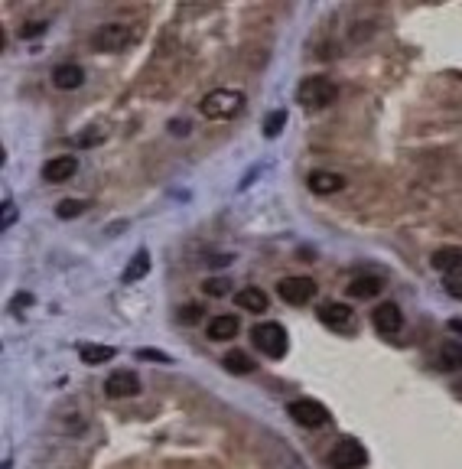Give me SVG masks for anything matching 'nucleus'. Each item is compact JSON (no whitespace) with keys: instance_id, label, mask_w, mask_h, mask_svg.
Returning <instances> with one entry per match:
<instances>
[{"instance_id":"nucleus-1","label":"nucleus","mask_w":462,"mask_h":469,"mask_svg":"<svg viewBox=\"0 0 462 469\" xmlns=\"http://www.w3.org/2000/svg\"><path fill=\"white\" fill-rule=\"evenodd\" d=\"M199 108L208 121H228V117H235L245 108V95L238 88H215V92H208L202 98Z\"/></svg>"},{"instance_id":"nucleus-2","label":"nucleus","mask_w":462,"mask_h":469,"mask_svg":"<svg viewBox=\"0 0 462 469\" xmlns=\"http://www.w3.org/2000/svg\"><path fill=\"white\" fill-rule=\"evenodd\" d=\"M296 98H300V105L319 111V108H329L332 101L339 98V88H335V82H332V78L309 75V78H303V85L296 88Z\"/></svg>"},{"instance_id":"nucleus-3","label":"nucleus","mask_w":462,"mask_h":469,"mask_svg":"<svg viewBox=\"0 0 462 469\" xmlns=\"http://www.w3.org/2000/svg\"><path fill=\"white\" fill-rule=\"evenodd\" d=\"M134 43V26L131 23H104L95 30L92 36V46L98 53H121L124 46Z\"/></svg>"},{"instance_id":"nucleus-4","label":"nucleus","mask_w":462,"mask_h":469,"mask_svg":"<svg viewBox=\"0 0 462 469\" xmlns=\"http://www.w3.org/2000/svg\"><path fill=\"white\" fill-rule=\"evenodd\" d=\"M251 339L267 359H280L286 352V330L280 323H257L251 330Z\"/></svg>"},{"instance_id":"nucleus-5","label":"nucleus","mask_w":462,"mask_h":469,"mask_svg":"<svg viewBox=\"0 0 462 469\" xmlns=\"http://www.w3.org/2000/svg\"><path fill=\"white\" fill-rule=\"evenodd\" d=\"M329 463H332V469H362L365 463H368V453H365L362 443H355V440H342V443L332 446Z\"/></svg>"},{"instance_id":"nucleus-6","label":"nucleus","mask_w":462,"mask_h":469,"mask_svg":"<svg viewBox=\"0 0 462 469\" xmlns=\"http://www.w3.org/2000/svg\"><path fill=\"white\" fill-rule=\"evenodd\" d=\"M286 414L293 417V421L300 423V427H323L326 421H329V411L319 404V401L313 398H303V401H290V408H286Z\"/></svg>"},{"instance_id":"nucleus-7","label":"nucleus","mask_w":462,"mask_h":469,"mask_svg":"<svg viewBox=\"0 0 462 469\" xmlns=\"http://www.w3.org/2000/svg\"><path fill=\"white\" fill-rule=\"evenodd\" d=\"M277 293L293 307H303V303L316 297V280H309V277H284L277 284Z\"/></svg>"},{"instance_id":"nucleus-8","label":"nucleus","mask_w":462,"mask_h":469,"mask_svg":"<svg viewBox=\"0 0 462 469\" xmlns=\"http://www.w3.org/2000/svg\"><path fill=\"white\" fill-rule=\"evenodd\" d=\"M375 330L377 332H385V336H397L401 332V326H404V313H401V307L397 303H381V307L375 310Z\"/></svg>"},{"instance_id":"nucleus-9","label":"nucleus","mask_w":462,"mask_h":469,"mask_svg":"<svg viewBox=\"0 0 462 469\" xmlns=\"http://www.w3.org/2000/svg\"><path fill=\"white\" fill-rule=\"evenodd\" d=\"M104 391H108V398H134V394H140V378L134 371H114L104 381Z\"/></svg>"},{"instance_id":"nucleus-10","label":"nucleus","mask_w":462,"mask_h":469,"mask_svg":"<svg viewBox=\"0 0 462 469\" xmlns=\"http://www.w3.org/2000/svg\"><path fill=\"white\" fill-rule=\"evenodd\" d=\"M319 320H323L329 330H339V332H348L355 326V316L345 303H326V307L319 310Z\"/></svg>"},{"instance_id":"nucleus-11","label":"nucleus","mask_w":462,"mask_h":469,"mask_svg":"<svg viewBox=\"0 0 462 469\" xmlns=\"http://www.w3.org/2000/svg\"><path fill=\"white\" fill-rule=\"evenodd\" d=\"M78 160L75 157H53V160L43 163V179L46 183H65L69 176H75Z\"/></svg>"},{"instance_id":"nucleus-12","label":"nucleus","mask_w":462,"mask_h":469,"mask_svg":"<svg viewBox=\"0 0 462 469\" xmlns=\"http://www.w3.org/2000/svg\"><path fill=\"white\" fill-rule=\"evenodd\" d=\"M82 82H85V72L78 69V65H72V62H62V65L53 69V85L62 88V92H72V88H78Z\"/></svg>"},{"instance_id":"nucleus-13","label":"nucleus","mask_w":462,"mask_h":469,"mask_svg":"<svg viewBox=\"0 0 462 469\" xmlns=\"http://www.w3.org/2000/svg\"><path fill=\"white\" fill-rule=\"evenodd\" d=\"M345 179L339 173H329V169H316V173H309V189L316 196H329V193H339Z\"/></svg>"},{"instance_id":"nucleus-14","label":"nucleus","mask_w":462,"mask_h":469,"mask_svg":"<svg viewBox=\"0 0 462 469\" xmlns=\"http://www.w3.org/2000/svg\"><path fill=\"white\" fill-rule=\"evenodd\" d=\"M377 293H381V277L375 274H362L348 284V297H355V300H371Z\"/></svg>"},{"instance_id":"nucleus-15","label":"nucleus","mask_w":462,"mask_h":469,"mask_svg":"<svg viewBox=\"0 0 462 469\" xmlns=\"http://www.w3.org/2000/svg\"><path fill=\"white\" fill-rule=\"evenodd\" d=\"M235 303L241 310H247V313H264L267 310V293L257 290V287H245V290L235 293Z\"/></svg>"},{"instance_id":"nucleus-16","label":"nucleus","mask_w":462,"mask_h":469,"mask_svg":"<svg viewBox=\"0 0 462 469\" xmlns=\"http://www.w3.org/2000/svg\"><path fill=\"white\" fill-rule=\"evenodd\" d=\"M430 264L436 270H443V274H446V270H459L462 268V248H436V251H433V258H430Z\"/></svg>"},{"instance_id":"nucleus-17","label":"nucleus","mask_w":462,"mask_h":469,"mask_svg":"<svg viewBox=\"0 0 462 469\" xmlns=\"http://www.w3.org/2000/svg\"><path fill=\"white\" fill-rule=\"evenodd\" d=\"M208 339H215V342H222V339H231L235 332H238V316H231V313H222L215 316L212 323H208Z\"/></svg>"},{"instance_id":"nucleus-18","label":"nucleus","mask_w":462,"mask_h":469,"mask_svg":"<svg viewBox=\"0 0 462 469\" xmlns=\"http://www.w3.org/2000/svg\"><path fill=\"white\" fill-rule=\"evenodd\" d=\"M222 365L231 371V375H251V371H254V359L247 352H241V349H231V352L222 359Z\"/></svg>"},{"instance_id":"nucleus-19","label":"nucleus","mask_w":462,"mask_h":469,"mask_svg":"<svg viewBox=\"0 0 462 469\" xmlns=\"http://www.w3.org/2000/svg\"><path fill=\"white\" fill-rule=\"evenodd\" d=\"M78 355H82L85 365H104V362H111L117 352L111 346H82L78 349Z\"/></svg>"},{"instance_id":"nucleus-20","label":"nucleus","mask_w":462,"mask_h":469,"mask_svg":"<svg viewBox=\"0 0 462 469\" xmlns=\"http://www.w3.org/2000/svg\"><path fill=\"white\" fill-rule=\"evenodd\" d=\"M439 369H462V342H446L439 349Z\"/></svg>"},{"instance_id":"nucleus-21","label":"nucleus","mask_w":462,"mask_h":469,"mask_svg":"<svg viewBox=\"0 0 462 469\" xmlns=\"http://www.w3.org/2000/svg\"><path fill=\"white\" fill-rule=\"evenodd\" d=\"M146 270H150V254L137 251L131 258V264H127V270H124V280H127V284H134V280H140V277L146 274Z\"/></svg>"},{"instance_id":"nucleus-22","label":"nucleus","mask_w":462,"mask_h":469,"mask_svg":"<svg viewBox=\"0 0 462 469\" xmlns=\"http://www.w3.org/2000/svg\"><path fill=\"white\" fill-rule=\"evenodd\" d=\"M284 124H286V111H270L264 117V137H277Z\"/></svg>"},{"instance_id":"nucleus-23","label":"nucleus","mask_w":462,"mask_h":469,"mask_svg":"<svg viewBox=\"0 0 462 469\" xmlns=\"http://www.w3.org/2000/svg\"><path fill=\"white\" fill-rule=\"evenodd\" d=\"M85 212V202L82 199H62L59 206H55V216L59 218H75V216H82Z\"/></svg>"},{"instance_id":"nucleus-24","label":"nucleus","mask_w":462,"mask_h":469,"mask_svg":"<svg viewBox=\"0 0 462 469\" xmlns=\"http://www.w3.org/2000/svg\"><path fill=\"white\" fill-rule=\"evenodd\" d=\"M137 359H150V362H163V365H170V355L156 352V349H137Z\"/></svg>"},{"instance_id":"nucleus-25","label":"nucleus","mask_w":462,"mask_h":469,"mask_svg":"<svg viewBox=\"0 0 462 469\" xmlns=\"http://www.w3.org/2000/svg\"><path fill=\"white\" fill-rule=\"evenodd\" d=\"M20 33H23L26 39H33V36H39V33H46V23H39V20H30V23H26Z\"/></svg>"},{"instance_id":"nucleus-26","label":"nucleus","mask_w":462,"mask_h":469,"mask_svg":"<svg viewBox=\"0 0 462 469\" xmlns=\"http://www.w3.org/2000/svg\"><path fill=\"white\" fill-rule=\"evenodd\" d=\"M199 316H202V307H193V303H189V307H183V313H179V320H183V323H195Z\"/></svg>"},{"instance_id":"nucleus-27","label":"nucleus","mask_w":462,"mask_h":469,"mask_svg":"<svg viewBox=\"0 0 462 469\" xmlns=\"http://www.w3.org/2000/svg\"><path fill=\"white\" fill-rule=\"evenodd\" d=\"M225 287H228L225 280H205V293H208V297H222Z\"/></svg>"},{"instance_id":"nucleus-28","label":"nucleus","mask_w":462,"mask_h":469,"mask_svg":"<svg viewBox=\"0 0 462 469\" xmlns=\"http://www.w3.org/2000/svg\"><path fill=\"white\" fill-rule=\"evenodd\" d=\"M446 293H449V297H456V300H462V280L449 277V280H446Z\"/></svg>"},{"instance_id":"nucleus-29","label":"nucleus","mask_w":462,"mask_h":469,"mask_svg":"<svg viewBox=\"0 0 462 469\" xmlns=\"http://www.w3.org/2000/svg\"><path fill=\"white\" fill-rule=\"evenodd\" d=\"M14 216H16L14 202H4V228H10V225H14Z\"/></svg>"},{"instance_id":"nucleus-30","label":"nucleus","mask_w":462,"mask_h":469,"mask_svg":"<svg viewBox=\"0 0 462 469\" xmlns=\"http://www.w3.org/2000/svg\"><path fill=\"white\" fill-rule=\"evenodd\" d=\"M98 140H101V134H85V137H78V147H92Z\"/></svg>"},{"instance_id":"nucleus-31","label":"nucleus","mask_w":462,"mask_h":469,"mask_svg":"<svg viewBox=\"0 0 462 469\" xmlns=\"http://www.w3.org/2000/svg\"><path fill=\"white\" fill-rule=\"evenodd\" d=\"M449 330H453V332H462V320H449Z\"/></svg>"}]
</instances>
